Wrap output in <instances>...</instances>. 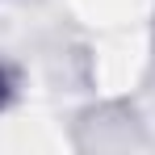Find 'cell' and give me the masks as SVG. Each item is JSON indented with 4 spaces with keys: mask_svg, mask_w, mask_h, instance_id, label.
Returning <instances> with one entry per match:
<instances>
[{
    "mask_svg": "<svg viewBox=\"0 0 155 155\" xmlns=\"http://www.w3.org/2000/svg\"><path fill=\"white\" fill-rule=\"evenodd\" d=\"M17 92H21V80H17V67L0 59V113H4V109H8L13 101H17Z\"/></svg>",
    "mask_w": 155,
    "mask_h": 155,
    "instance_id": "1",
    "label": "cell"
},
{
    "mask_svg": "<svg viewBox=\"0 0 155 155\" xmlns=\"http://www.w3.org/2000/svg\"><path fill=\"white\" fill-rule=\"evenodd\" d=\"M151 46H155V29H151Z\"/></svg>",
    "mask_w": 155,
    "mask_h": 155,
    "instance_id": "2",
    "label": "cell"
}]
</instances>
